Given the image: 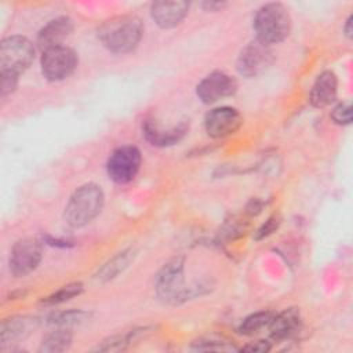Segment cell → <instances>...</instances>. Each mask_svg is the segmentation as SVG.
<instances>
[{
    "mask_svg": "<svg viewBox=\"0 0 353 353\" xmlns=\"http://www.w3.org/2000/svg\"><path fill=\"white\" fill-rule=\"evenodd\" d=\"M135 256H137V250L134 248H125L117 252L113 258H110L108 262H105L101 266V269L95 274V279L99 283H108L116 279L134 262Z\"/></svg>",
    "mask_w": 353,
    "mask_h": 353,
    "instance_id": "17",
    "label": "cell"
},
{
    "mask_svg": "<svg viewBox=\"0 0 353 353\" xmlns=\"http://www.w3.org/2000/svg\"><path fill=\"white\" fill-rule=\"evenodd\" d=\"M189 131V121L182 120L178 124L163 128L153 119H145L142 123V134L145 139L157 148H167L178 143Z\"/></svg>",
    "mask_w": 353,
    "mask_h": 353,
    "instance_id": "12",
    "label": "cell"
},
{
    "mask_svg": "<svg viewBox=\"0 0 353 353\" xmlns=\"http://www.w3.org/2000/svg\"><path fill=\"white\" fill-rule=\"evenodd\" d=\"M336 94L338 79L335 73L331 70H324L316 77L310 88L309 101L314 108H325L336 99Z\"/></svg>",
    "mask_w": 353,
    "mask_h": 353,
    "instance_id": "15",
    "label": "cell"
},
{
    "mask_svg": "<svg viewBox=\"0 0 353 353\" xmlns=\"http://www.w3.org/2000/svg\"><path fill=\"white\" fill-rule=\"evenodd\" d=\"M274 313L270 310H263V312H256L250 316H247L239 325L237 331L241 335H254L255 332L261 331L262 328L268 327L270 320L273 319Z\"/></svg>",
    "mask_w": 353,
    "mask_h": 353,
    "instance_id": "21",
    "label": "cell"
},
{
    "mask_svg": "<svg viewBox=\"0 0 353 353\" xmlns=\"http://www.w3.org/2000/svg\"><path fill=\"white\" fill-rule=\"evenodd\" d=\"M237 91V81L233 76L215 70L207 74L196 87L199 99L207 105L215 103L219 99L232 97Z\"/></svg>",
    "mask_w": 353,
    "mask_h": 353,
    "instance_id": "10",
    "label": "cell"
},
{
    "mask_svg": "<svg viewBox=\"0 0 353 353\" xmlns=\"http://www.w3.org/2000/svg\"><path fill=\"white\" fill-rule=\"evenodd\" d=\"M201 6L205 11H221L228 6V3H225V1H212L211 0V1H204Z\"/></svg>",
    "mask_w": 353,
    "mask_h": 353,
    "instance_id": "28",
    "label": "cell"
},
{
    "mask_svg": "<svg viewBox=\"0 0 353 353\" xmlns=\"http://www.w3.org/2000/svg\"><path fill=\"white\" fill-rule=\"evenodd\" d=\"M141 163L142 156L139 149L132 145H124L110 153L106 171L113 182L120 185L128 183L137 176L141 168Z\"/></svg>",
    "mask_w": 353,
    "mask_h": 353,
    "instance_id": "7",
    "label": "cell"
},
{
    "mask_svg": "<svg viewBox=\"0 0 353 353\" xmlns=\"http://www.w3.org/2000/svg\"><path fill=\"white\" fill-rule=\"evenodd\" d=\"M0 74H1L0 91H1V97H6L15 91L17 84H18V76L8 74V73H0Z\"/></svg>",
    "mask_w": 353,
    "mask_h": 353,
    "instance_id": "26",
    "label": "cell"
},
{
    "mask_svg": "<svg viewBox=\"0 0 353 353\" xmlns=\"http://www.w3.org/2000/svg\"><path fill=\"white\" fill-rule=\"evenodd\" d=\"M73 335L69 328H55L52 332L46 335L41 341L39 352L43 353H58L65 352L70 347Z\"/></svg>",
    "mask_w": 353,
    "mask_h": 353,
    "instance_id": "19",
    "label": "cell"
},
{
    "mask_svg": "<svg viewBox=\"0 0 353 353\" xmlns=\"http://www.w3.org/2000/svg\"><path fill=\"white\" fill-rule=\"evenodd\" d=\"M352 102L350 101H345L338 103L332 112H331V119L335 124L339 125H347L352 123Z\"/></svg>",
    "mask_w": 353,
    "mask_h": 353,
    "instance_id": "24",
    "label": "cell"
},
{
    "mask_svg": "<svg viewBox=\"0 0 353 353\" xmlns=\"http://www.w3.org/2000/svg\"><path fill=\"white\" fill-rule=\"evenodd\" d=\"M91 317V313L76 309V310H63V312H54L46 317V323L55 327V328H70L79 324L85 323Z\"/></svg>",
    "mask_w": 353,
    "mask_h": 353,
    "instance_id": "20",
    "label": "cell"
},
{
    "mask_svg": "<svg viewBox=\"0 0 353 353\" xmlns=\"http://www.w3.org/2000/svg\"><path fill=\"white\" fill-rule=\"evenodd\" d=\"M73 21L69 17H58L47 22L37 34V46L41 51L62 46V41L72 33Z\"/></svg>",
    "mask_w": 353,
    "mask_h": 353,
    "instance_id": "14",
    "label": "cell"
},
{
    "mask_svg": "<svg viewBox=\"0 0 353 353\" xmlns=\"http://www.w3.org/2000/svg\"><path fill=\"white\" fill-rule=\"evenodd\" d=\"M353 21V17L352 15H349L347 17V19H346V22H345V28H343V30H345V34L350 39L352 37V33H353V28H352V22Z\"/></svg>",
    "mask_w": 353,
    "mask_h": 353,
    "instance_id": "29",
    "label": "cell"
},
{
    "mask_svg": "<svg viewBox=\"0 0 353 353\" xmlns=\"http://www.w3.org/2000/svg\"><path fill=\"white\" fill-rule=\"evenodd\" d=\"M143 34L142 21L135 15H117L102 22L98 39L110 52L127 54L137 48Z\"/></svg>",
    "mask_w": 353,
    "mask_h": 353,
    "instance_id": "1",
    "label": "cell"
},
{
    "mask_svg": "<svg viewBox=\"0 0 353 353\" xmlns=\"http://www.w3.org/2000/svg\"><path fill=\"white\" fill-rule=\"evenodd\" d=\"M185 258L174 256L163 265L154 279V291L160 301L170 305H178L189 298L197 296L204 287L185 285Z\"/></svg>",
    "mask_w": 353,
    "mask_h": 353,
    "instance_id": "2",
    "label": "cell"
},
{
    "mask_svg": "<svg viewBox=\"0 0 353 353\" xmlns=\"http://www.w3.org/2000/svg\"><path fill=\"white\" fill-rule=\"evenodd\" d=\"M41 73L50 81H61L69 77L77 66V54L66 46H57L43 51L40 59Z\"/></svg>",
    "mask_w": 353,
    "mask_h": 353,
    "instance_id": "8",
    "label": "cell"
},
{
    "mask_svg": "<svg viewBox=\"0 0 353 353\" xmlns=\"http://www.w3.org/2000/svg\"><path fill=\"white\" fill-rule=\"evenodd\" d=\"M252 28L256 40L272 46L283 41L291 32V17L281 3H268L258 8Z\"/></svg>",
    "mask_w": 353,
    "mask_h": 353,
    "instance_id": "4",
    "label": "cell"
},
{
    "mask_svg": "<svg viewBox=\"0 0 353 353\" xmlns=\"http://www.w3.org/2000/svg\"><path fill=\"white\" fill-rule=\"evenodd\" d=\"M269 331L274 341H284L294 336L301 330V313L296 307H288L279 314L274 313L269 323Z\"/></svg>",
    "mask_w": 353,
    "mask_h": 353,
    "instance_id": "16",
    "label": "cell"
},
{
    "mask_svg": "<svg viewBox=\"0 0 353 353\" xmlns=\"http://www.w3.org/2000/svg\"><path fill=\"white\" fill-rule=\"evenodd\" d=\"M272 345L268 342V341H256V342H252V343H248L245 346L241 347V352H254V353H263V352H268L270 350Z\"/></svg>",
    "mask_w": 353,
    "mask_h": 353,
    "instance_id": "27",
    "label": "cell"
},
{
    "mask_svg": "<svg viewBox=\"0 0 353 353\" xmlns=\"http://www.w3.org/2000/svg\"><path fill=\"white\" fill-rule=\"evenodd\" d=\"M190 4L183 0L156 1L150 7V15L154 23L163 29L175 28L188 15Z\"/></svg>",
    "mask_w": 353,
    "mask_h": 353,
    "instance_id": "13",
    "label": "cell"
},
{
    "mask_svg": "<svg viewBox=\"0 0 353 353\" xmlns=\"http://www.w3.org/2000/svg\"><path fill=\"white\" fill-rule=\"evenodd\" d=\"M83 292V284L80 281H74V283H69L63 287H61L58 291L50 294L48 296L41 299V305L44 306H55V305H61L66 301H70L72 298L80 295Z\"/></svg>",
    "mask_w": 353,
    "mask_h": 353,
    "instance_id": "22",
    "label": "cell"
},
{
    "mask_svg": "<svg viewBox=\"0 0 353 353\" xmlns=\"http://www.w3.org/2000/svg\"><path fill=\"white\" fill-rule=\"evenodd\" d=\"M131 336H132V332H130L127 335L110 336L109 339H106L101 345H98L97 350H101V352H120V350H124L125 346L131 342Z\"/></svg>",
    "mask_w": 353,
    "mask_h": 353,
    "instance_id": "23",
    "label": "cell"
},
{
    "mask_svg": "<svg viewBox=\"0 0 353 353\" xmlns=\"http://www.w3.org/2000/svg\"><path fill=\"white\" fill-rule=\"evenodd\" d=\"M43 258V243L37 237L19 239L10 252V272L14 277H25L32 273Z\"/></svg>",
    "mask_w": 353,
    "mask_h": 353,
    "instance_id": "6",
    "label": "cell"
},
{
    "mask_svg": "<svg viewBox=\"0 0 353 353\" xmlns=\"http://www.w3.org/2000/svg\"><path fill=\"white\" fill-rule=\"evenodd\" d=\"M279 225H280L279 216H276V215L270 216V218L256 230L255 239H256V240H261V239H263V237H268L269 234H272L273 232H276V229L279 228Z\"/></svg>",
    "mask_w": 353,
    "mask_h": 353,
    "instance_id": "25",
    "label": "cell"
},
{
    "mask_svg": "<svg viewBox=\"0 0 353 353\" xmlns=\"http://www.w3.org/2000/svg\"><path fill=\"white\" fill-rule=\"evenodd\" d=\"M105 194L99 185L85 183L77 188L70 196L63 219L70 228H83L95 219L103 208Z\"/></svg>",
    "mask_w": 353,
    "mask_h": 353,
    "instance_id": "3",
    "label": "cell"
},
{
    "mask_svg": "<svg viewBox=\"0 0 353 353\" xmlns=\"http://www.w3.org/2000/svg\"><path fill=\"white\" fill-rule=\"evenodd\" d=\"M32 327V320L28 317L14 316L10 319H4L0 328V341L1 347L23 338Z\"/></svg>",
    "mask_w": 353,
    "mask_h": 353,
    "instance_id": "18",
    "label": "cell"
},
{
    "mask_svg": "<svg viewBox=\"0 0 353 353\" xmlns=\"http://www.w3.org/2000/svg\"><path fill=\"white\" fill-rule=\"evenodd\" d=\"M34 59V46L23 36L6 37L0 44V73L19 76Z\"/></svg>",
    "mask_w": 353,
    "mask_h": 353,
    "instance_id": "5",
    "label": "cell"
},
{
    "mask_svg": "<svg viewBox=\"0 0 353 353\" xmlns=\"http://www.w3.org/2000/svg\"><path fill=\"white\" fill-rule=\"evenodd\" d=\"M274 62V54L270 46L254 40L248 43L239 54L236 68L244 77H256L265 73Z\"/></svg>",
    "mask_w": 353,
    "mask_h": 353,
    "instance_id": "9",
    "label": "cell"
},
{
    "mask_svg": "<svg viewBox=\"0 0 353 353\" xmlns=\"http://www.w3.org/2000/svg\"><path fill=\"white\" fill-rule=\"evenodd\" d=\"M243 124L241 113L230 106L211 109L204 117V128L208 137L221 139L234 134Z\"/></svg>",
    "mask_w": 353,
    "mask_h": 353,
    "instance_id": "11",
    "label": "cell"
}]
</instances>
